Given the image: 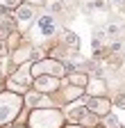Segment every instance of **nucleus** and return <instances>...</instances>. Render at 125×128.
<instances>
[{
  "mask_svg": "<svg viewBox=\"0 0 125 128\" xmlns=\"http://www.w3.org/2000/svg\"><path fill=\"white\" fill-rule=\"evenodd\" d=\"M30 128H61L64 126V112L57 108H37L30 112Z\"/></svg>",
  "mask_w": 125,
  "mask_h": 128,
  "instance_id": "1",
  "label": "nucleus"
},
{
  "mask_svg": "<svg viewBox=\"0 0 125 128\" xmlns=\"http://www.w3.org/2000/svg\"><path fill=\"white\" fill-rule=\"evenodd\" d=\"M23 96L21 94H14L9 89L0 92V128L9 126L14 119L18 117V112L23 110Z\"/></svg>",
  "mask_w": 125,
  "mask_h": 128,
  "instance_id": "2",
  "label": "nucleus"
},
{
  "mask_svg": "<svg viewBox=\"0 0 125 128\" xmlns=\"http://www.w3.org/2000/svg\"><path fill=\"white\" fill-rule=\"evenodd\" d=\"M32 71H30V62H25V64H18L16 66V71H11L9 76H7V80H5V87L9 89V92H14V94H25V92H30V87H32Z\"/></svg>",
  "mask_w": 125,
  "mask_h": 128,
  "instance_id": "3",
  "label": "nucleus"
},
{
  "mask_svg": "<svg viewBox=\"0 0 125 128\" xmlns=\"http://www.w3.org/2000/svg\"><path fill=\"white\" fill-rule=\"evenodd\" d=\"M66 117L71 124H77L82 128H96L100 121H98V114H93L84 108V103H73L68 110H66Z\"/></svg>",
  "mask_w": 125,
  "mask_h": 128,
  "instance_id": "4",
  "label": "nucleus"
},
{
  "mask_svg": "<svg viewBox=\"0 0 125 128\" xmlns=\"http://www.w3.org/2000/svg\"><path fill=\"white\" fill-rule=\"evenodd\" d=\"M30 71H32V78L37 76H55V78H64L66 69H64V62L52 60V57H43L34 64H30Z\"/></svg>",
  "mask_w": 125,
  "mask_h": 128,
  "instance_id": "5",
  "label": "nucleus"
},
{
  "mask_svg": "<svg viewBox=\"0 0 125 128\" xmlns=\"http://www.w3.org/2000/svg\"><path fill=\"white\" fill-rule=\"evenodd\" d=\"M84 103V108L89 112H93V114L98 117H105L112 112V101L107 98V96H84V98H80Z\"/></svg>",
  "mask_w": 125,
  "mask_h": 128,
  "instance_id": "6",
  "label": "nucleus"
},
{
  "mask_svg": "<svg viewBox=\"0 0 125 128\" xmlns=\"http://www.w3.org/2000/svg\"><path fill=\"white\" fill-rule=\"evenodd\" d=\"M61 85H64V80L55 78V76H37L32 80V89L39 94H55V92H59Z\"/></svg>",
  "mask_w": 125,
  "mask_h": 128,
  "instance_id": "7",
  "label": "nucleus"
},
{
  "mask_svg": "<svg viewBox=\"0 0 125 128\" xmlns=\"http://www.w3.org/2000/svg\"><path fill=\"white\" fill-rule=\"evenodd\" d=\"M23 105L30 108V110H37V108H52V101L48 98L45 94H39V92H25L23 94Z\"/></svg>",
  "mask_w": 125,
  "mask_h": 128,
  "instance_id": "8",
  "label": "nucleus"
},
{
  "mask_svg": "<svg viewBox=\"0 0 125 128\" xmlns=\"http://www.w3.org/2000/svg\"><path fill=\"white\" fill-rule=\"evenodd\" d=\"M39 34L41 37H55L57 34V21H55L52 14L39 16Z\"/></svg>",
  "mask_w": 125,
  "mask_h": 128,
  "instance_id": "9",
  "label": "nucleus"
},
{
  "mask_svg": "<svg viewBox=\"0 0 125 128\" xmlns=\"http://www.w3.org/2000/svg\"><path fill=\"white\" fill-rule=\"evenodd\" d=\"M86 96H105L107 94V85H105V78H89V82L84 85Z\"/></svg>",
  "mask_w": 125,
  "mask_h": 128,
  "instance_id": "10",
  "label": "nucleus"
},
{
  "mask_svg": "<svg viewBox=\"0 0 125 128\" xmlns=\"http://www.w3.org/2000/svg\"><path fill=\"white\" fill-rule=\"evenodd\" d=\"M59 92H61V96H64V101H80L82 96H84V89L82 87H75V85H68V82L61 85Z\"/></svg>",
  "mask_w": 125,
  "mask_h": 128,
  "instance_id": "11",
  "label": "nucleus"
},
{
  "mask_svg": "<svg viewBox=\"0 0 125 128\" xmlns=\"http://www.w3.org/2000/svg\"><path fill=\"white\" fill-rule=\"evenodd\" d=\"M34 16H37V7H34V5L21 2V5L16 7V21H21V23H27V21H32Z\"/></svg>",
  "mask_w": 125,
  "mask_h": 128,
  "instance_id": "12",
  "label": "nucleus"
},
{
  "mask_svg": "<svg viewBox=\"0 0 125 128\" xmlns=\"http://www.w3.org/2000/svg\"><path fill=\"white\" fill-rule=\"evenodd\" d=\"M66 82H68V85H75V87H82V89H84V85L89 82V73H86V71H82V69H75V71L66 73Z\"/></svg>",
  "mask_w": 125,
  "mask_h": 128,
  "instance_id": "13",
  "label": "nucleus"
},
{
  "mask_svg": "<svg viewBox=\"0 0 125 128\" xmlns=\"http://www.w3.org/2000/svg\"><path fill=\"white\" fill-rule=\"evenodd\" d=\"M61 41H64V46L68 50H77V48H80V37H77L71 28H61Z\"/></svg>",
  "mask_w": 125,
  "mask_h": 128,
  "instance_id": "14",
  "label": "nucleus"
},
{
  "mask_svg": "<svg viewBox=\"0 0 125 128\" xmlns=\"http://www.w3.org/2000/svg\"><path fill=\"white\" fill-rule=\"evenodd\" d=\"M102 124H105V128H121V124L116 121V117H114V114H105Z\"/></svg>",
  "mask_w": 125,
  "mask_h": 128,
  "instance_id": "15",
  "label": "nucleus"
},
{
  "mask_svg": "<svg viewBox=\"0 0 125 128\" xmlns=\"http://www.w3.org/2000/svg\"><path fill=\"white\" fill-rule=\"evenodd\" d=\"M21 5V0H0V7L2 9H16Z\"/></svg>",
  "mask_w": 125,
  "mask_h": 128,
  "instance_id": "16",
  "label": "nucleus"
},
{
  "mask_svg": "<svg viewBox=\"0 0 125 128\" xmlns=\"http://www.w3.org/2000/svg\"><path fill=\"white\" fill-rule=\"evenodd\" d=\"M112 105H116V108H123V110H125V92H123V94H116V96H114Z\"/></svg>",
  "mask_w": 125,
  "mask_h": 128,
  "instance_id": "17",
  "label": "nucleus"
},
{
  "mask_svg": "<svg viewBox=\"0 0 125 128\" xmlns=\"http://www.w3.org/2000/svg\"><path fill=\"white\" fill-rule=\"evenodd\" d=\"M9 55V48H7V44H2L0 41V57H7Z\"/></svg>",
  "mask_w": 125,
  "mask_h": 128,
  "instance_id": "18",
  "label": "nucleus"
},
{
  "mask_svg": "<svg viewBox=\"0 0 125 128\" xmlns=\"http://www.w3.org/2000/svg\"><path fill=\"white\" fill-rule=\"evenodd\" d=\"M21 2H27V5H34V7H37V5L43 2V0H21Z\"/></svg>",
  "mask_w": 125,
  "mask_h": 128,
  "instance_id": "19",
  "label": "nucleus"
},
{
  "mask_svg": "<svg viewBox=\"0 0 125 128\" xmlns=\"http://www.w3.org/2000/svg\"><path fill=\"white\" fill-rule=\"evenodd\" d=\"M0 92H5V82H2V78H0Z\"/></svg>",
  "mask_w": 125,
  "mask_h": 128,
  "instance_id": "20",
  "label": "nucleus"
},
{
  "mask_svg": "<svg viewBox=\"0 0 125 128\" xmlns=\"http://www.w3.org/2000/svg\"><path fill=\"white\" fill-rule=\"evenodd\" d=\"M66 128H82V126H77V124H71V126H66Z\"/></svg>",
  "mask_w": 125,
  "mask_h": 128,
  "instance_id": "21",
  "label": "nucleus"
},
{
  "mask_svg": "<svg viewBox=\"0 0 125 128\" xmlns=\"http://www.w3.org/2000/svg\"><path fill=\"white\" fill-rule=\"evenodd\" d=\"M14 128H23V126H14Z\"/></svg>",
  "mask_w": 125,
  "mask_h": 128,
  "instance_id": "22",
  "label": "nucleus"
},
{
  "mask_svg": "<svg viewBox=\"0 0 125 128\" xmlns=\"http://www.w3.org/2000/svg\"><path fill=\"white\" fill-rule=\"evenodd\" d=\"M121 128H125V126H121Z\"/></svg>",
  "mask_w": 125,
  "mask_h": 128,
  "instance_id": "23",
  "label": "nucleus"
},
{
  "mask_svg": "<svg viewBox=\"0 0 125 128\" xmlns=\"http://www.w3.org/2000/svg\"><path fill=\"white\" fill-rule=\"evenodd\" d=\"M61 2H64V0H61Z\"/></svg>",
  "mask_w": 125,
  "mask_h": 128,
  "instance_id": "24",
  "label": "nucleus"
}]
</instances>
